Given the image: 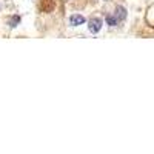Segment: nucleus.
Returning <instances> with one entry per match:
<instances>
[{
  "mask_svg": "<svg viewBox=\"0 0 154 154\" xmlns=\"http://www.w3.org/2000/svg\"><path fill=\"white\" fill-rule=\"evenodd\" d=\"M88 29H89V32L97 34V32L102 29V19L93 17L91 20H88Z\"/></svg>",
  "mask_w": 154,
  "mask_h": 154,
  "instance_id": "1",
  "label": "nucleus"
},
{
  "mask_svg": "<svg viewBox=\"0 0 154 154\" xmlns=\"http://www.w3.org/2000/svg\"><path fill=\"white\" fill-rule=\"evenodd\" d=\"M114 16H116V19H117L119 22H123L125 19H126V8H123V6H116V11H114Z\"/></svg>",
  "mask_w": 154,
  "mask_h": 154,
  "instance_id": "2",
  "label": "nucleus"
},
{
  "mask_svg": "<svg viewBox=\"0 0 154 154\" xmlns=\"http://www.w3.org/2000/svg\"><path fill=\"white\" fill-rule=\"evenodd\" d=\"M83 23H85V17L80 16V14H74L69 19V25H71V26H79V25H83Z\"/></svg>",
  "mask_w": 154,
  "mask_h": 154,
  "instance_id": "3",
  "label": "nucleus"
},
{
  "mask_svg": "<svg viewBox=\"0 0 154 154\" xmlns=\"http://www.w3.org/2000/svg\"><path fill=\"white\" fill-rule=\"evenodd\" d=\"M106 23L109 25V26H116V25H119V20L116 19V16L112 14H109V16H106Z\"/></svg>",
  "mask_w": 154,
  "mask_h": 154,
  "instance_id": "4",
  "label": "nucleus"
},
{
  "mask_svg": "<svg viewBox=\"0 0 154 154\" xmlns=\"http://www.w3.org/2000/svg\"><path fill=\"white\" fill-rule=\"evenodd\" d=\"M19 22H20V17L16 16V17H11L8 23H9V26H11V28H14V26H17V23H19Z\"/></svg>",
  "mask_w": 154,
  "mask_h": 154,
  "instance_id": "5",
  "label": "nucleus"
}]
</instances>
